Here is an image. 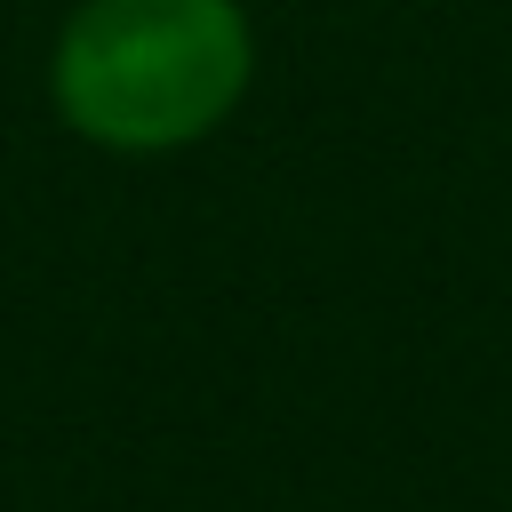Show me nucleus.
<instances>
[{"label":"nucleus","mask_w":512,"mask_h":512,"mask_svg":"<svg viewBox=\"0 0 512 512\" xmlns=\"http://www.w3.org/2000/svg\"><path fill=\"white\" fill-rule=\"evenodd\" d=\"M256 88L248 0H72L48 40L56 120L120 160L208 144Z\"/></svg>","instance_id":"1"}]
</instances>
